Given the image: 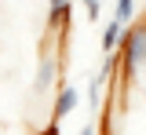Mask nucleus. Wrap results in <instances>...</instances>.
<instances>
[{
	"label": "nucleus",
	"mask_w": 146,
	"mask_h": 135,
	"mask_svg": "<svg viewBox=\"0 0 146 135\" xmlns=\"http://www.w3.org/2000/svg\"><path fill=\"white\" fill-rule=\"evenodd\" d=\"M102 84H110L102 73H95V77H91V84H88V106H91V110H99V99H102Z\"/></svg>",
	"instance_id": "39448f33"
},
{
	"label": "nucleus",
	"mask_w": 146,
	"mask_h": 135,
	"mask_svg": "<svg viewBox=\"0 0 146 135\" xmlns=\"http://www.w3.org/2000/svg\"><path fill=\"white\" fill-rule=\"evenodd\" d=\"M121 40H124V22L113 15V19L102 26V51H117V48H121Z\"/></svg>",
	"instance_id": "20e7f679"
},
{
	"label": "nucleus",
	"mask_w": 146,
	"mask_h": 135,
	"mask_svg": "<svg viewBox=\"0 0 146 135\" xmlns=\"http://www.w3.org/2000/svg\"><path fill=\"white\" fill-rule=\"evenodd\" d=\"M77 102H80V91L73 88V84H62L58 88V95H55V120H62V117H70L73 110H77Z\"/></svg>",
	"instance_id": "7ed1b4c3"
},
{
	"label": "nucleus",
	"mask_w": 146,
	"mask_h": 135,
	"mask_svg": "<svg viewBox=\"0 0 146 135\" xmlns=\"http://www.w3.org/2000/svg\"><path fill=\"white\" fill-rule=\"evenodd\" d=\"M113 15L121 22H128L131 15H135V0H117V7H113Z\"/></svg>",
	"instance_id": "423d86ee"
},
{
	"label": "nucleus",
	"mask_w": 146,
	"mask_h": 135,
	"mask_svg": "<svg viewBox=\"0 0 146 135\" xmlns=\"http://www.w3.org/2000/svg\"><path fill=\"white\" fill-rule=\"evenodd\" d=\"M70 0H48V11H66Z\"/></svg>",
	"instance_id": "6e6552de"
},
{
	"label": "nucleus",
	"mask_w": 146,
	"mask_h": 135,
	"mask_svg": "<svg viewBox=\"0 0 146 135\" xmlns=\"http://www.w3.org/2000/svg\"><path fill=\"white\" fill-rule=\"evenodd\" d=\"M80 135H95V124H84V128H80Z\"/></svg>",
	"instance_id": "1a4fd4ad"
},
{
	"label": "nucleus",
	"mask_w": 146,
	"mask_h": 135,
	"mask_svg": "<svg viewBox=\"0 0 146 135\" xmlns=\"http://www.w3.org/2000/svg\"><path fill=\"white\" fill-rule=\"evenodd\" d=\"M117 51H121V77H139L146 69V22H135L131 29H124Z\"/></svg>",
	"instance_id": "f257e3e1"
},
{
	"label": "nucleus",
	"mask_w": 146,
	"mask_h": 135,
	"mask_svg": "<svg viewBox=\"0 0 146 135\" xmlns=\"http://www.w3.org/2000/svg\"><path fill=\"white\" fill-rule=\"evenodd\" d=\"M80 4H84V15H88L91 22H99V15H102V4H99V0H80Z\"/></svg>",
	"instance_id": "0eeeda50"
},
{
	"label": "nucleus",
	"mask_w": 146,
	"mask_h": 135,
	"mask_svg": "<svg viewBox=\"0 0 146 135\" xmlns=\"http://www.w3.org/2000/svg\"><path fill=\"white\" fill-rule=\"evenodd\" d=\"M55 77H58V55H55L51 48L40 55L36 62V77H33V91L36 95H44V91H51L55 88Z\"/></svg>",
	"instance_id": "f03ea898"
}]
</instances>
